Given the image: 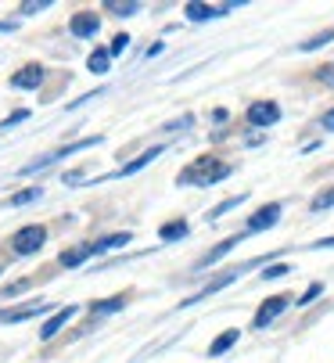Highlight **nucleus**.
I'll list each match as a JSON object with an SVG mask.
<instances>
[{
	"mask_svg": "<svg viewBox=\"0 0 334 363\" xmlns=\"http://www.w3.org/2000/svg\"><path fill=\"white\" fill-rule=\"evenodd\" d=\"M158 155H162V144H155V147H147L144 155H137V159H133L130 166H123V169H119V177H130V173H140L144 166H151V162L158 159Z\"/></svg>",
	"mask_w": 334,
	"mask_h": 363,
	"instance_id": "nucleus-13",
	"label": "nucleus"
},
{
	"mask_svg": "<svg viewBox=\"0 0 334 363\" xmlns=\"http://www.w3.org/2000/svg\"><path fill=\"white\" fill-rule=\"evenodd\" d=\"M43 65H36V62H29V65H22L15 76H11V86L15 90H40V83H43Z\"/></svg>",
	"mask_w": 334,
	"mask_h": 363,
	"instance_id": "nucleus-5",
	"label": "nucleus"
},
{
	"mask_svg": "<svg viewBox=\"0 0 334 363\" xmlns=\"http://www.w3.org/2000/svg\"><path fill=\"white\" fill-rule=\"evenodd\" d=\"M277 119H281V108H277L273 101H255V105H248V123L252 126H273Z\"/></svg>",
	"mask_w": 334,
	"mask_h": 363,
	"instance_id": "nucleus-7",
	"label": "nucleus"
},
{
	"mask_svg": "<svg viewBox=\"0 0 334 363\" xmlns=\"http://www.w3.org/2000/svg\"><path fill=\"white\" fill-rule=\"evenodd\" d=\"M238 245V238H227V241H219V248H212L208 255H201L198 259V267H212L216 263V259H223V255H230V248Z\"/></svg>",
	"mask_w": 334,
	"mask_h": 363,
	"instance_id": "nucleus-19",
	"label": "nucleus"
},
{
	"mask_svg": "<svg viewBox=\"0 0 334 363\" xmlns=\"http://www.w3.org/2000/svg\"><path fill=\"white\" fill-rule=\"evenodd\" d=\"M284 274H288V267H284V263H281V267H269V270L262 274V281H277V277H284Z\"/></svg>",
	"mask_w": 334,
	"mask_h": 363,
	"instance_id": "nucleus-30",
	"label": "nucleus"
},
{
	"mask_svg": "<svg viewBox=\"0 0 334 363\" xmlns=\"http://www.w3.org/2000/svg\"><path fill=\"white\" fill-rule=\"evenodd\" d=\"M47 309H50L47 302H29V306H22V309H4V313H0V324H22V320L43 317Z\"/></svg>",
	"mask_w": 334,
	"mask_h": 363,
	"instance_id": "nucleus-9",
	"label": "nucleus"
},
{
	"mask_svg": "<svg viewBox=\"0 0 334 363\" xmlns=\"http://www.w3.org/2000/svg\"><path fill=\"white\" fill-rule=\"evenodd\" d=\"M320 126H323V130H334V108H330V112H323V119H320Z\"/></svg>",
	"mask_w": 334,
	"mask_h": 363,
	"instance_id": "nucleus-32",
	"label": "nucleus"
},
{
	"mask_svg": "<svg viewBox=\"0 0 334 363\" xmlns=\"http://www.w3.org/2000/svg\"><path fill=\"white\" fill-rule=\"evenodd\" d=\"M123 306H126V298H123V295H111V298H101V302H94L90 309H94V313H119Z\"/></svg>",
	"mask_w": 334,
	"mask_h": 363,
	"instance_id": "nucleus-21",
	"label": "nucleus"
},
{
	"mask_svg": "<svg viewBox=\"0 0 334 363\" xmlns=\"http://www.w3.org/2000/svg\"><path fill=\"white\" fill-rule=\"evenodd\" d=\"M281 201H269V205H262V209L245 223V234H262V230H269V227H277V220H281Z\"/></svg>",
	"mask_w": 334,
	"mask_h": 363,
	"instance_id": "nucleus-4",
	"label": "nucleus"
},
{
	"mask_svg": "<svg viewBox=\"0 0 334 363\" xmlns=\"http://www.w3.org/2000/svg\"><path fill=\"white\" fill-rule=\"evenodd\" d=\"M334 40V29H323V33H316V36H309L306 43H302V50H320L323 43H330Z\"/></svg>",
	"mask_w": 334,
	"mask_h": 363,
	"instance_id": "nucleus-22",
	"label": "nucleus"
},
{
	"mask_svg": "<svg viewBox=\"0 0 334 363\" xmlns=\"http://www.w3.org/2000/svg\"><path fill=\"white\" fill-rule=\"evenodd\" d=\"M50 8V0H29V4L18 8V15H36V11H47Z\"/></svg>",
	"mask_w": 334,
	"mask_h": 363,
	"instance_id": "nucleus-25",
	"label": "nucleus"
},
{
	"mask_svg": "<svg viewBox=\"0 0 334 363\" xmlns=\"http://www.w3.org/2000/svg\"><path fill=\"white\" fill-rule=\"evenodd\" d=\"M223 177H230V166H219L216 159H198L191 169H184V173H180V184L208 187V184H219Z\"/></svg>",
	"mask_w": 334,
	"mask_h": 363,
	"instance_id": "nucleus-1",
	"label": "nucleus"
},
{
	"mask_svg": "<svg viewBox=\"0 0 334 363\" xmlns=\"http://www.w3.org/2000/svg\"><path fill=\"white\" fill-rule=\"evenodd\" d=\"M126 47H130V36H126V33H119L116 40H111V47H108V55H111V58H116V55H123V50H126Z\"/></svg>",
	"mask_w": 334,
	"mask_h": 363,
	"instance_id": "nucleus-26",
	"label": "nucleus"
},
{
	"mask_svg": "<svg viewBox=\"0 0 334 363\" xmlns=\"http://www.w3.org/2000/svg\"><path fill=\"white\" fill-rule=\"evenodd\" d=\"M90 255H94V245H79V248H65V252L58 255V263H62V267H83Z\"/></svg>",
	"mask_w": 334,
	"mask_h": 363,
	"instance_id": "nucleus-12",
	"label": "nucleus"
},
{
	"mask_svg": "<svg viewBox=\"0 0 334 363\" xmlns=\"http://www.w3.org/2000/svg\"><path fill=\"white\" fill-rule=\"evenodd\" d=\"M230 8H238V4H227V8H216V4H201V0H191V4L184 8L187 11V18L191 22H212V18H223Z\"/></svg>",
	"mask_w": 334,
	"mask_h": 363,
	"instance_id": "nucleus-8",
	"label": "nucleus"
},
{
	"mask_svg": "<svg viewBox=\"0 0 334 363\" xmlns=\"http://www.w3.org/2000/svg\"><path fill=\"white\" fill-rule=\"evenodd\" d=\"M330 205H334V187L313 198V213H323V209H330Z\"/></svg>",
	"mask_w": 334,
	"mask_h": 363,
	"instance_id": "nucleus-24",
	"label": "nucleus"
},
{
	"mask_svg": "<svg viewBox=\"0 0 334 363\" xmlns=\"http://www.w3.org/2000/svg\"><path fill=\"white\" fill-rule=\"evenodd\" d=\"M313 248H334V238H330V241H316Z\"/></svg>",
	"mask_w": 334,
	"mask_h": 363,
	"instance_id": "nucleus-35",
	"label": "nucleus"
},
{
	"mask_svg": "<svg viewBox=\"0 0 334 363\" xmlns=\"http://www.w3.org/2000/svg\"><path fill=\"white\" fill-rule=\"evenodd\" d=\"M43 241H47V227L29 223V227H22V230L11 238V248H15V255H33V252L43 248Z\"/></svg>",
	"mask_w": 334,
	"mask_h": 363,
	"instance_id": "nucleus-3",
	"label": "nucleus"
},
{
	"mask_svg": "<svg viewBox=\"0 0 334 363\" xmlns=\"http://www.w3.org/2000/svg\"><path fill=\"white\" fill-rule=\"evenodd\" d=\"M316 79H320L323 86H334V65H323V69L316 72Z\"/></svg>",
	"mask_w": 334,
	"mask_h": 363,
	"instance_id": "nucleus-28",
	"label": "nucleus"
},
{
	"mask_svg": "<svg viewBox=\"0 0 334 363\" xmlns=\"http://www.w3.org/2000/svg\"><path fill=\"white\" fill-rule=\"evenodd\" d=\"M15 26H18V22H0V33H11Z\"/></svg>",
	"mask_w": 334,
	"mask_h": 363,
	"instance_id": "nucleus-34",
	"label": "nucleus"
},
{
	"mask_svg": "<svg viewBox=\"0 0 334 363\" xmlns=\"http://www.w3.org/2000/svg\"><path fill=\"white\" fill-rule=\"evenodd\" d=\"M69 29H72V36H79V40H90V36H97V29H101V18H97V15H90V11H79V15L69 22Z\"/></svg>",
	"mask_w": 334,
	"mask_h": 363,
	"instance_id": "nucleus-11",
	"label": "nucleus"
},
{
	"mask_svg": "<svg viewBox=\"0 0 334 363\" xmlns=\"http://www.w3.org/2000/svg\"><path fill=\"white\" fill-rule=\"evenodd\" d=\"M187 230H191V223H187V220H177V223H165V227L158 230V238H162V241H180V238H187Z\"/></svg>",
	"mask_w": 334,
	"mask_h": 363,
	"instance_id": "nucleus-18",
	"label": "nucleus"
},
{
	"mask_svg": "<svg viewBox=\"0 0 334 363\" xmlns=\"http://www.w3.org/2000/svg\"><path fill=\"white\" fill-rule=\"evenodd\" d=\"M62 180H65V184H79V180H83V173H65Z\"/></svg>",
	"mask_w": 334,
	"mask_h": 363,
	"instance_id": "nucleus-33",
	"label": "nucleus"
},
{
	"mask_svg": "<svg viewBox=\"0 0 334 363\" xmlns=\"http://www.w3.org/2000/svg\"><path fill=\"white\" fill-rule=\"evenodd\" d=\"M191 123H194L191 116H184V119H173V123H165V126H162V133H173V130H187Z\"/></svg>",
	"mask_w": 334,
	"mask_h": 363,
	"instance_id": "nucleus-27",
	"label": "nucleus"
},
{
	"mask_svg": "<svg viewBox=\"0 0 334 363\" xmlns=\"http://www.w3.org/2000/svg\"><path fill=\"white\" fill-rule=\"evenodd\" d=\"M245 198H248V194H241V198H230V201H223V205H216V209L208 213V220H219V216H227L230 209H238V205H241Z\"/></svg>",
	"mask_w": 334,
	"mask_h": 363,
	"instance_id": "nucleus-23",
	"label": "nucleus"
},
{
	"mask_svg": "<svg viewBox=\"0 0 334 363\" xmlns=\"http://www.w3.org/2000/svg\"><path fill=\"white\" fill-rule=\"evenodd\" d=\"M72 317H76V306H65V309H58V313H50V317L43 320V328H40V338H43V342H50L54 335H58V331L72 320Z\"/></svg>",
	"mask_w": 334,
	"mask_h": 363,
	"instance_id": "nucleus-10",
	"label": "nucleus"
},
{
	"mask_svg": "<svg viewBox=\"0 0 334 363\" xmlns=\"http://www.w3.org/2000/svg\"><path fill=\"white\" fill-rule=\"evenodd\" d=\"M320 291H323V284H313V288H309V291H306V295H302L299 302H302V306H309V302H313V298H316Z\"/></svg>",
	"mask_w": 334,
	"mask_h": 363,
	"instance_id": "nucleus-31",
	"label": "nucleus"
},
{
	"mask_svg": "<svg viewBox=\"0 0 334 363\" xmlns=\"http://www.w3.org/2000/svg\"><path fill=\"white\" fill-rule=\"evenodd\" d=\"M87 69H90L94 76H108V69H111V55H108L104 47H97L94 55L87 58Z\"/></svg>",
	"mask_w": 334,
	"mask_h": 363,
	"instance_id": "nucleus-15",
	"label": "nucleus"
},
{
	"mask_svg": "<svg viewBox=\"0 0 334 363\" xmlns=\"http://www.w3.org/2000/svg\"><path fill=\"white\" fill-rule=\"evenodd\" d=\"M104 11H108V15H116V18H130V15L140 11V4H137V0H108Z\"/></svg>",
	"mask_w": 334,
	"mask_h": 363,
	"instance_id": "nucleus-16",
	"label": "nucleus"
},
{
	"mask_svg": "<svg viewBox=\"0 0 334 363\" xmlns=\"http://www.w3.org/2000/svg\"><path fill=\"white\" fill-rule=\"evenodd\" d=\"M22 119H29V112H26V108H22V112H11L4 123H0V130H8V126H15V123H22Z\"/></svg>",
	"mask_w": 334,
	"mask_h": 363,
	"instance_id": "nucleus-29",
	"label": "nucleus"
},
{
	"mask_svg": "<svg viewBox=\"0 0 334 363\" xmlns=\"http://www.w3.org/2000/svg\"><path fill=\"white\" fill-rule=\"evenodd\" d=\"M288 302H291L288 295H273V298H266V302H262V309L255 313V328H269V324H273V320L288 309Z\"/></svg>",
	"mask_w": 334,
	"mask_h": 363,
	"instance_id": "nucleus-6",
	"label": "nucleus"
},
{
	"mask_svg": "<svg viewBox=\"0 0 334 363\" xmlns=\"http://www.w3.org/2000/svg\"><path fill=\"white\" fill-rule=\"evenodd\" d=\"M40 194H43V187H26V191L11 194V198H8V205H11V209H22V205H33V201H40Z\"/></svg>",
	"mask_w": 334,
	"mask_h": 363,
	"instance_id": "nucleus-20",
	"label": "nucleus"
},
{
	"mask_svg": "<svg viewBox=\"0 0 334 363\" xmlns=\"http://www.w3.org/2000/svg\"><path fill=\"white\" fill-rule=\"evenodd\" d=\"M238 338H241V331H223V335L208 345V356H223V352H230V349L238 345Z\"/></svg>",
	"mask_w": 334,
	"mask_h": 363,
	"instance_id": "nucleus-17",
	"label": "nucleus"
},
{
	"mask_svg": "<svg viewBox=\"0 0 334 363\" xmlns=\"http://www.w3.org/2000/svg\"><path fill=\"white\" fill-rule=\"evenodd\" d=\"M123 245H130V230H119V234H104V238L94 245V255H104V252H111V248H123Z\"/></svg>",
	"mask_w": 334,
	"mask_h": 363,
	"instance_id": "nucleus-14",
	"label": "nucleus"
},
{
	"mask_svg": "<svg viewBox=\"0 0 334 363\" xmlns=\"http://www.w3.org/2000/svg\"><path fill=\"white\" fill-rule=\"evenodd\" d=\"M101 144V137H87V140H76V144H65V147H58V151H50V155H43V159H36L33 166H26L22 173L29 177V173H36V169H47V166H54L58 159H69V155H76V151H87V147H97Z\"/></svg>",
	"mask_w": 334,
	"mask_h": 363,
	"instance_id": "nucleus-2",
	"label": "nucleus"
}]
</instances>
